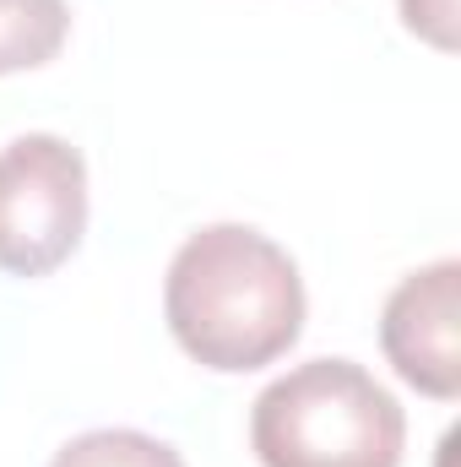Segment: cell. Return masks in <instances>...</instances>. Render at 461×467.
<instances>
[{"mask_svg":"<svg viewBox=\"0 0 461 467\" xmlns=\"http://www.w3.org/2000/svg\"><path fill=\"white\" fill-rule=\"evenodd\" d=\"M49 467H185V457L141 430H87L66 441Z\"/></svg>","mask_w":461,"mask_h":467,"instance_id":"6","label":"cell"},{"mask_svg":"<svg viewBox=\"0 0 461 467\" xmlns=\"http://www.w3.org/2000/svg\"><path fill=\"white\" fill-rule=\"evenodd\" d=\"M380 348L391 369L435 397L456 402L461 391V261H435L413 277H402L380 316Z\"/></svg>","mask_w":461,"mask_h":467,"instance_id":"4","label":"cell"},{"mask_svg":"<svg viewBox=\"0 0 461 467\" xmlns=\"http://www.w3.org/2000/svg\"><path fill=\"white\" fill-rule=\"evenodd\" d=\"M87 234V163L66 136L27 130L0 147V272L49 277Z\"/></svg>","mask_w":461,"mask_h":467,"instance_id":"3","label":"cell"},{"mask_svg":"<svg viewBox=\"0 0 461 467\" xmlns=\"http://www.w3.org/2000/svg\"><path fill=\"white\" fill-rule=\"evenodd\" d=\"M163 316L174 343L201 369H261L304 332L299 261L250 223H207L169 261Z\"/></svg>","mask_w":461,"mask_h":467,"instance_id":"1","label":"cell"},{"mask_svg":"<svg viewBox=\"0 0 461 467\" xmlns=\"http://www.w3.org/2000/svg\"><path fill=\"white\" fill-rule=\"evenodd\" d=\"M402 22L435 49H456V0H402Z\"/></svg>","mask_w":461,"mask_h":467,"instance_id":"7","label":"cell"},{"mask_svg":"<svg viewBox=\"0 0 461 467\" xmlns=\"http://www.w3.org/2000/svg\"><path fill=\"white\" fill-rule=\"evenodd\" d=\"M71 38L66 0H0V77L38 71Z\"/></svg>","mask_w":461,"mask_h":467,"instance_id":"5","label":"cell"},{"mask_svg":"<svg viewBox=\"0 0 461 467\" xmlns=\"http://www.w3.org/2000/svg\"><path fill=\"white\" fill-rule=\"evenodd\" d=\"M261 467H402L407 413L353 358H310L277 375L250 408Z\"/></svg>","mask_w":461,"mask_h":467,"instance_id":"2","label":"cell"}]
</instances>
